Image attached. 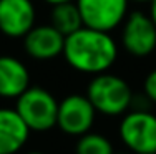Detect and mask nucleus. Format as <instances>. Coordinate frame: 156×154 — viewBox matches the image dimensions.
<instances>
[{
  "label": "nucleus",
  "instance_id": "1",
  "mask_svg": "<svg viewBox=\"0 0 156 154\" xmlns=\"http://www.w3.org/2000/svg\"><path fill=\"white\" fill-rule=\"evenodd\" d=\"M63 58L78 73L100 75L110 71L118 60V43L108 32L81 27L65 36Z\"/></svg>",
  "mask_w": 156,
  "mask_h": 154
},
{
  "label": "nucleus",
  "instance_id": "2",
  "mask_svg": "<svg viewBox=\"0 0 156 154\" xmlns=\"http://www.w3.org/2000/svg\"><path fill=\"white\" fill-rule=\"evenodd\" d=\"M85 94L91 101L96 113L108 118L123 116L126 111L133 108V100H135V94L128 81L110 71L91 76Z\"/></svg>",
  "mask_w": 156,
  "mask_h": 154
},
{
  "label": "nucleus",
  "instance_id": "3",
  "mask_svg": "<svg viewBox=\"0 0 156 154\" xmlns=\"http://www.w3.org/2000/svg\"><path fill=\"white\" fill-rule=\"evenodd\" d=\"M15 111L32 133H47L57 128L58 100L42 86H28L15 100Z\"/></svg>",
  "mask_w": 156,
  "mask_h": 154
},
{
  "label": "nucleus",
  "instance_id": "4",
  "mask_svg": "<svg viewBox=\"0 0 156 154\" xmlns=\"http://www.w3.org/2000/svg\"><path fill=\"white\" fill-rule=\"evenodd\" d=\"M118 134L129 152H156V115L146 108H131L121 116Z\"/></svg>",
  "mask_w": 156,
  "mask_h": 154
},
{
  "label": "nucleus",
  "instance_id": "5",
  "mask_svg": "<svg viewBox=\"0 0 156 154\" xmlns=\"http://www.w3.org/2000/svg\"><path fill=\"white\" fill-rule=\"evenodd\" d=\"M121 46L135 58H146L156 50V25L141 10L128 12L121 23Z\"/></svg>",
  "mask_w": 156,
  "mask_h": 154
},
{
  "label": "nucleus",
  "instance_id": "6",
  "mask_svg": "<svg viewBox=\"0 0 156 154\" xmlns=\"http://www.w3.org/2000/svg\"><path fill=\"white\" fill-rule=\"evenodd\" d=\"M96 115L98 113L87 94L72 93L58 101L57 128L66 136L80 138L91 131Z\"/></svg>",
  "mask_w": 156,
  "mask_h": 154
},
{
  "label": "nucleus",
  "instance_id": "7",
  "mask_svg": "<svg viewBox=\"0 0 156 154\" xmlns=\"http://www.w3.org/2000/svg\"><path fill=\"white\" fill-rule=\"evenodd\" d=\"M83 27L111 32L121 27L128 15L129 0H75Z\"/></svg>",
  "mask_w": 156,
  "mask_h": 154
},
{
  "label": "nucleus",
  "instance_id": "8",
  "mask_svg": "<svg viewBox=\"0 0 156 154\" xmlns=\"http://www.w3.org/2000/svg\"><path fill=\"white\" fill-rule=\"evenodd\" d=\"M37 10L32 0H0V32L9 38H23L35 27Z\"/></svg>",
  "mask_w": 156,
  "mask_h": 154
},
{
  "label": "nucleus",
  "instance_id": "9",
  "mask_svg": "<svg viewBox=\"0 0 156 154\" xmlns=\"http://www.w3.org/2000/svg\"><path fill=\"white\" fill-rule=\"evenodd\" d=\"M23 50L32 60L48 61L63 55L65 35H62L50 23L35 25L23 36Z\"/></svg>",
  "mask_w": 156,
  "mask_h": 154
},
{
  "label": "nucleus",
  "instance_id": "10",
  "mask_svg": "<svg viewBox=\"0 0 156 154\" xmlns=\"http://www.w3.org/2000/svg\"><path fill=\"white\" fill-rule=\"evenodd\" d=\"M30 133L15 108H0V154H18L25 148Z\"/></svg>",
  "mask_w": 156,
  "mask_h": 154
},
{
  "label": "nucleus",
  "instance_id": "11",
  "mask_svg": "<svg viewBox=\"0 0 156 154\" xmlns=\"http://www.w3.org/2000/svg\"><path fill=\"white\" fill-rule=\"evenodd\" d=\"M30 86V71L12 55H0V98L17 100Z\"/></svg>",
  "mask_w": 156,
  "mask_h": 154
},
{
  "label": "nucleus",
  "instance_id": "12",
  "mask_svg": "<svg viewBox=\"0 0 156 154\" xmlns=\"http://www.w3.org/2000/svg\"><path fill=\"white\" fill-rule=\"evenodd\" d=\"M50 25L55 27L62 35L68 36L83 27L80 10L75 2H65L58 5H51L50 10Z\"/></svg>",
  "mask_w": 156,
  "mask_h": 154
},
{
  "label": "nucleus",
  "instance_id": "13",
  "mask_svg": "<svg viewBox=\"0 0 156 154\" xmlns=\"http://www.w3.org/2000/svg\"><path fill=\"white\" fill-rule=\"evenodd\" d=\"M75 154H115V148L106 136L90 131L76 138Z\"/></svg>",
  "mask_w": 156,
  "mask_h": 154
},
{
  "label": "nucleus",
  "instance_id": "14",
  "mask_svg": "<svg viewBox=\"0 0 156 154\" xmlns=\"http://www.w3.org/2000/svg\"><path fill=\"white\" fill-rule=\"evenodd\" d=\"M143 93L150 103L156 104V68L151 70L143 81Z\"/></svg>",
  "mask_w": 156,
  "mask_h": 154
},
{
  "label": "nucleus",
  "instance_id": "15",
  "mask_svg": "<svg viewBox=\"0 0 156 154\" xmlns=\"http://www.w3.org/2000/svg\"><path fill=\"white\" fill-rule=\"evenodd\" d=\"M148 5H150L148 15L151 17V20H153V22H154V25H156V0H151V2L148 3Z\"/></svg>",
  "mask_w": 156,
  "mask_h": 154
},
{
  "label": "nucleus",
  "instance_id": "16",
  "mask_svg": "<svg viewBox=\"0 0 156 154\" xmlns=\"http://www.w3.org/2000/svg\"><path fill=\"white\" fill-rule=\"evenodd\" d=\"M45 3H48V5H58V3H65V2H75V0H43Z\"/></svg>",
  "mask_w": 156,
  "mask_h": 154
},
{
  "label": "nucleus",
  "instance_id": "17",
  "mask_svg": "<svg viewBox=\"0 0 156 154\" xmlns=\"http://www.w3.org/2000/svg\"><path fill=\"white\" fill-rule=\"evenodd\" d=\"M129 2H135V3H150L151 0H129Z\"/></svg>",
  "mask_w": 156,
  "mask_h": 154
},
{
  "label": "nucleus",
  "instance_id": "18",
  "mask_svg": "<svg viewBox=\"0 0 156 154\" xmlns=\"http://www.w3.org/2000/svg\"><path fill=\"white\" fill-rule=\"evenodd\" d=\"M25 154H47V152H43V151H28Z\"/></svg>",
  "mask_w": 156,
  "mask_h": 154
},
{
  "label": "nucleus",
  "instance_id": "19",
  "mask_svg": "<svg viewBox=\"0 0 156 154\" xmlns=\"http://www.w3.org/2000/svg\"><path fill=\"white\" fill-rule=\"evenodd\" d=\"M115 154H128V152H115Z\"/></svg>",
  "mask_w": 156,
  "mask_h": 154
},
{
  "label": "nucleus",
  "instance_id": "20",
  "mask_svg": "<svg viewBox=\"0 0 156 154\" xmlns=\"http://www.w3.org/2000/svg\"><path fill=\"white\" fill-rule=\"evenodd\" d=\"M143 154H156V152H143Z\"/></svg>",
  "mask_w": 156,
  "mask_h": 154
}]
</instances>
